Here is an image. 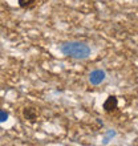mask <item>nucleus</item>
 <instances>
[{
  "label": "nucleus",
  "instance_id": "obj_5",
  "mask_svg": "<svg viewBox=\"0 0 138 146\" xmlns=\"http://www.w3.org/2000/svg\"><path fill=\"white\" fill-rule=\"evenodd\" d=\"M17 4H19V7L23 8V9H31V8L34 7L36 0H17Z\"/></svg>",
  "mask_w": 138,
  "mask_h": 146
},
{
  "label": "nucleus",
  "instance_id": "obj_1",
  "mask_svg": "<svg viewBox=\"0 0 138 146\" xmlns=\"http://www.w3.org/2000/svg\"><path fill=\"white\" fill-rule=\"evenodd\" d=\"M58 49L64 56L76 60H85L92 53L90 46L82 41H65L58 46Z\"/></svg>",
  "mask_w": 138,
  "mask_h": 146
},
{
  "label": "nucleus",
  "instance_id": "obj_7",
  "mask_svg": "<svg viewBox=\"0 0 138 146\" xmlns=\"http://www.w3.org/2000/svg\"><path fill=\"white\" fill-rule=\"evenodd\" d=\"M8 118H9V114H8V111H5L3 109V110H0V122L4 123V122H7Z\"/></svg>",
  "mask_w": 138,
  "mask_h": 146
},
{
  "label": "nucleus",
  "instance_id": "obj_2",
  "mask_svg": "<svg viewBox=\"0 0 138 146\" xmlns=\"http://www.w3.org/2000/svg\"><path fill=\"white\" fill-rule=\"evenodd\" d=\"M105 80H106V73L104 69H94L89 73V82L94 86L101 85Z\"/></svg>",
  "mask_w": 138,
  "mask_h": 146
},
{
  "label": "nucleus",
  "instance_id": "obj_6",
  "mask_svg": "<svg viewBox=\"0 0 138 146\" xmlns=\"http://www.w3.org/2000/svg\"><path fill=\"white\" fill-rule=\"evenodd\" d=\"M115 134H117V133H115L114 130H107V131H106V134L104 135L102 142L105 143V145H106V143H109V141H110L111 138H114V137H115Z\"/></svg>",
  "mask_w": 138,
  "mask_h": 146
},
{
  "label": "nucleus",
  "instance_id": "obj_3",
  "mask_svg": "<svg viewBox=\"0 0 138 146\" xmlns=\"http://www.w3.org/2000/svg\"><path fill=\"white\" fill-rule=\"evenodd\" d=\"M102 109L106 113H111V111L117 110L118 109V98H117V96H114V94L107 96L106 100L104 101L102 104Z\"/></svg>",
  "mask_w": 138,
  "mask_h": 146
},
{
  "label": "nucleus",
  "instance_id": "obj_4",
  "mask_svg": "<svg viewBox=\"0 0 138 146\" xmlns=\"http://www.w3.org/2000/svg\"><path fill=\"white\" fill-rule=\"evenodd\" d=\"M23 117L27 119L28 122H31V123L36 122V119H37V110H36V108H33V106H27V108H24Z\"/></svg>",
  "mask_w": 138,
  "mask_h": 146
}]
</instances>
